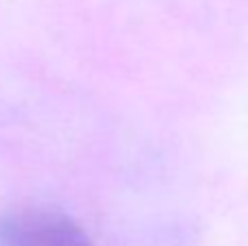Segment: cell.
<instances>
[{"label": "cell", "instance_id": "obj_1", "mask_svg": "<svg viewBox=\"0 0 248 246\" xmlns=\"http://www.w3.org/2000/svg\"><path fill=\"white\" fill-rule=\"evenodd\" d=\"M0 246H92L85 231L50 209H22L0 222Z\"/></svg>", "mask_w": 248, "mask_h": 246}]
</instances>
